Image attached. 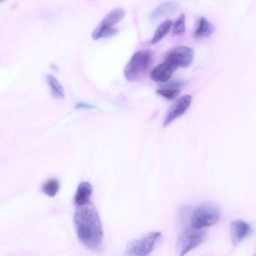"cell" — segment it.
<instances>
[{
    "label": "cell",
    "mask_w": 256,
    "mask_h": 256,
    "mask_svg": "<svg viewBox=\"0 0 256 256\" xmlns=\"http://www.w3.org/2000/svg\"><path fill=\"white\" fill-rule=\"evenodd\" d=\"M74 221L80 242L90 250H98L102 246L104 234L102 225L94 206L88 202L78 206Z\"/></svg>",
    "instance_id": "6da1fadb"
},
{
    "label": "cell",
    "mask_w": 256,
    "mask_h": 256,
    "mask_svg": "<svg viewBox=\"0 0 256 256\" xmlns=\"http://www.w3.org/2000/svg\"><path fill=\"white\" fill-rule=\"evenodd\" d=\"M220 216V210L216 204L210 202H204L193 210L190 220V226L202 229L216 223Z\"/></svg>",
    "instance_id": "7a4b0ae2"
},
{
    "label": "cell",
    "mask_w": 256,
    "mask_h": 256,
    "mask_svg": "<svg viewBox=\"0 0 256 256\" xmlns=\"http://www.w3.org/2000/svg\"><path fill=\"white\" fill-rule=\"evenodd\" d=\"M162 238V235L160 232H148L130 241L126 247L125 254L135 256L148 255L160 244Z\"/></svg>",
    "instance_id": "3957f363"
},
{
    "label": "cell",
    "mask_w": 256,
    "mask_h": 256,
    "mask_svg": "<svg viewBox=\"0 0 256 256\" xmlns=\"http://www.w3.org/2000/svg\"><path fill=\"white\" fill-rule=\"evenodd\" d=\"M151 59V53L148 50L135 52L125 66L124 75L126 79L129 82L136 80L147 70Z\"/></svg>",
    "instance_id": "277c9868"
},
{
    "label": "cell",
    "mask_w": 256,
    "mask_h": 256,
    "mask_svg": "<svg viewBox=\"0 0 256 256\" xmlns=\"http://www.w3.org/2000/svg\"><path fill=\"white\" fill-rule=\"evenodd\" d=\"M206 232L202 229H196L190 226L186 228L180 236L177 242V250L180 256L201 244L206 239Z\"/></svg>",
    "instance_id": "5b68a950"
},
{
    "label": "cell",
    "mask_w": 256,
    "mask_h": 256,
    "mask_svg": "<svg viewBox=\"0 0 256 256\" xmlns=\"http://www.w3.org/2000/svg\"><path fill=\"white\" fill-rule=\"evenodd\" d=\"M194 56V51L190 48L180 46L172 50L164 62L176 70L179 67L186 68L190 66L193 61Z\"/></svg>",
    "instance_id": "8992f818"
},
{
    "label": "cell",
    "mask_w": 256,
    "mask_h": 256,
    "mask_svg": "<svg viewBox=\"0 0 256 256\" xmlns=\"http://www.w3.org/2000/svg\"><path fill=\"white\" fill-rule=\"evenodd\" d=\"M192 97L189 94L184 95L176 100L170 106L163 122L164 126H166L176 118L180 116L189 108Z\"/></svg>",
    "instance_id": "52a82bcc"
},
{
    "label": "cell",
    "mask_w": 256,
    "mask_h": 256,
    "mask_svg": "<svg viewBox=\"0 0 256 256\" xmlns=\"http://www.w3.org/2000/svg\"><path fill=\"white\" fill-rule=\"evenodd\" d=\"M250 224L242 220L232 221L230 224V232L232 244L236 246L251 232Z\"/></svg>",
    "instance_id": "ba28073f"
},
{
    "label": "cell",
    "mask_w": 256,
    "mask_h": 256,
    "mask_svg": "<svg viewBox=\"0 0 256 256\" xmlns=\"http://www.w3.org/2000/svg\"><path fill=\"white\" fill-rule=\"evenodd\" d=\"M176 70L174 67L164 62L156 66L150 72V76L153 81L164 82L170 79Z\"/></svg>",
    "instance_id": "9c48e42d"
},
{
    "label": "cell",
    "mask_w": 256,
    "mask_h": 256,
    "mask_svg": "<svg viewBox=\"0 0 256 256\" xmlns=\"http://www.w3.org/2000/svg\"><path fill=\"white\" fill-rule=\"evenodd\" d=\"M92 191V186L89 182H82L80 183L74 196V204L77 206H80L88 202Z\"/></svg>",
    "instance_id": "30bf717a"
},
{
    "label": "cell",
    "mask_w": 256,
    "mask_h": 256,
    "mask_svg": "<svg viewBox=\"0 0 256 256\" xmlns=\"http://www.w3.org/2000/svg\"><path fill=\"white\" fill-rule=\"evenodd\" d=\"M125 11L121 8L113 9L110 12L97 26L99 28L112 26L120 22L124 16Z\"/></svg>",
    "instance_id": "8fae6325"
},
{
    "label": "cell",
    "mask_w": 256,
    "mask_h": 256,
    "mask_svg": "<svg viewBox=\"0 0 256 256\" xmlns=\"http://www.w3.org/2000/svg\"><path fill=\"white\" fill-rule=\"evenodd\" d=\"M214 31L213 25L204 17L200 18L198 22L194 36L200 38L210 36Z\"/></svg>",
    "instance_id": "7c38bea8"
},
{
    "label": "cell",
    "mask_w": 256,
    "mask_h": 256,
    "mask_svg": "<svg viewBox=\"0 0 256 256\" xmlns=\"http://www.w3.org/2000/svg\"><path fill=\"white\" fill-rule=\"evenodd\" d=\"M176 9V5L172 2H165L156 7L150 16V20H156L162 17L174 12Z\"/></svg>",
    "instance_id": "4fadbf2b"
},
{
    "label": "cell",
    "mask_w": 256,
    "mask_h": 256,
    "mask_svg": "<svg viewBox=\"0 0 256 256\" xmlns=\"http://www.w3.org/2000/svg\"><path fill=\"white\" fill-rule=\"evenodd\" d=\"M46 78L50 86L52 94L58 99H63L64 98V92L58 80L51 74H48Z\"/></svg>",
    "instance_id": "5bb4252c"
},
{
    "label": "cell",
    "mask_w": 256,
    "mask_h": 256,
    "mask_svg": "<svg viewBox=\"0 0 256 256\" xmlns=\"http://www.w3.org/2000/svg\"><path fill=\"white\" fill-rule=\"evenodd\" d=\"M173 25L170 20H167L161 23L156 30L150 42L152 44L160 42L170 31Z\"/></svg>",
    "instance_id": "9a60e30c"
},
{
    "label": "cell",
    "mask_w": 256,
    "mask_h": 256,
    "mask_svg": "<svg viewBox=\"0 0 256 256\" xmlns=\"http://www.w3.org/2000/svg\"><path fill=\"white\" fill-rule=\"evenodd\" d=\"M118 33V30L112 26L99 28L96 26L93 31L92 36L93 39L97 40L114 36Z\"/></svg>",
    "instance_id": "2e32d148"
},
{
    "label": "cell",
    "mask_w": 256,
    "mask_h": 256,
    "mask_svg": "<svg viewBox=\"0 0 256 256\" xmlns=\"http://www.w3.org/2000/svg\"><path fill=\"white\" fill-rule=\"evenodd\" d=\"M60 188V183L56 178L47 180L42 186V192L47 196L52 197L58 192Z\"/></svg>",
    "instance_id": "e0dca14e"
},
{
    "label": "cell",
    "mask_w": 256,
    "mask_h": 256,
    "mask_svg": "<svg viewBox=\"0 0 256 256\" xmlns=\"http://www.w3.org/2000/svg\"><path fill=\"white\" fill-rule=\"evenodd\" d=\"M172 26V33L174 35L178 36L184 33L186 30L184 14H180Z\"/></svg>",
    "instance_id": "ac0fdd59"
},
{
    "label": "cell",
    "mask_w": 256,
    "mask_h": 256,
    "mask_svg": "<svg viewBox=\"0 0 256 256\" xmlns=\"http://www.w3.org/2000/svg\"><path fill=\"white\" fill-rule=\"evenodd\" d=\"M156 92L168 100H173L180 94V90L176 88H161L156 90Z\"/></svg>",
    "instance_id": "d6986e66"
},
{
    "label": "cell",
    "mask_w": 256,
    "mask_h": 256,
    "mask_svg": "<svg viewBox=\"0 0 256 256\" xmlns=\"http://www.w3.org/2000/svg\"><path fill=\"white\" fill-rule=\"evenodd\" d=\"M76 108L94 110L96 108L94 106L83 102H78L75 106Z\"/></svg>",
    "instance_id": "ffe728a7"
},
{
    "label": "cell",
    "mask_w": 256,
    "mask_h": 256,
    "mask_svg": "<svg viewBox=\"0 0 256 256\" xmlns=\"http://www.w3.org/2000/svg\"><path fill=\"white\" fill-rule=\"evenodd\" d=\"M5 0H0V2H2V1H4Z\"/></svg>",
    "instance_id": "44dd1931"
}]
</instances>
